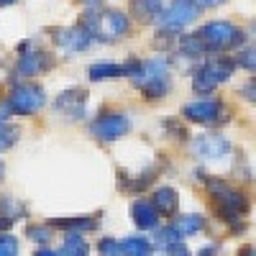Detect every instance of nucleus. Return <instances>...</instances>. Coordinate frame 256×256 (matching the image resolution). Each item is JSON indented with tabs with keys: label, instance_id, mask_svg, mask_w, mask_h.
Here are the masks:
<instances>
[{
	"label": "nucleus",
	"instance_id": "nucleus-23",
	"mask_svg": "<svg viewBox=\"0 0 256 256\" xmlns=\"http://www.w3.org/2000/svg\"><path fill=\"white\" fill-rule=\"evenodd\" d=\"M177 241H182V233L174 228V226H166V228H159L156 230V244L159 246H172V244H177Z\"/></svg>",
	"mask_w": 256,
	"mask_h": 256
},
{
	"label": "nucleus",
	"instance_id": "nucleus-18",
	"mask_svg": "<svg viewBox=\"0 0 256 256\" xmlns=\"http://www.w3.org/2000/svg\"><path fill=\"white\" fill-rule=\"evenodd\" d=\"M88 254H90L88 241H84L80 233H70L64 246H62V256H88Z\"/></svg>",
	"mask_w": 256,
	"mask_h": 256
},
{
	"label": "nucleus",
	"instance_id": "nucleus-20",
	"mask_svg": "<svg viewBox=\"0 0 256 256\" xmlns=\"http://www.w3.org/2000/svg\"><path fill=\"white\" fill-rule=\"evenodd\" d=\"M120 254H126V256H152V241H146V238H126L120 244Z\"/></svg>",
	"mask_w": 256,
	"mask_h": 256
},
{
	"label": "nucleus",
	"instance_id": "nucleus-39",
	"mask_svg": "<svg viewBox=\"0 0 256 256\" xmlns=\"http://www.w3.org/2000/svg\"><path fill=\"white\" fill-rule=\"evenodd\" d=\"M88 3H95V0H88Z\"/></svg>",
	"mask_w": 256,
	"mask_h": 256
},
{
	"label": "nucleus",
	"instance_id": "nucleus-2",
	"mask_svg": "<svg viewBox=\"0 0 256 256\" xmlns=\"http://www.w3.org/2000/svg\"><path fill=\"white\" fill-rule=\"evenodd\" d=\"M80 26L92 36V41L110 44V41H118L131 31V20L120 10H88L82 16Z\"/></svg>",
	"mask_w": 256,
	"mask_h": 256
},
{
	"label": "nucleus",
	"instance_id": "nucleus-3",
	"mask_svg": "<svg viewBox=\"0 0 256 256\" xmlns=\"http://www.w3.org/2000/svg\"><path fill=\"white\" fill-rule=\"evenodd\" d=\"M192 38L198 41V46L202 54H216V52H228L244 44V31L238 26L228 24V20H212L205 24L198 34H192Z\"/></svg>",
	"mask_w": 256,
	"mask_h": 256
},
{
	"label": "nucleus",
	"instance_id": "nucleus-29",
	"mask_svg": "<svg viewBox=\"0 0 256 256\" xmlns=\"http://www.w3.org/2000/svg\"><path fill=\"white\" fill-rule=\"evenodd\" d=\"M164 126H166V128H169V131H172V134H174V136H177L180 141H184V138H187V131H184V128H182V126H177L174 120H164Z\"/></svg>",
	"mask_w": 256,
	"mask_h": 256
},
{
	"label": "nucleus",
	"instance_id": "nucleus-31",
	"mask_svg": "<svg viewBox=\"0 0 256 256\" xmlns=\"http://www.w3.org/2000/svg\"><path fill=\"white\" fill-rule=\"evenodd\" d=\"M34 256H62V254H56V251H52V248H41V251H36Z\"/></svg>",
	"mask_w": 256,
	"mask_h": 256
},
{
	"label": "nucleus",
	"instance_id": "nucleus-14",
	"mask_svg": "<svg viewBox=\"0 0 256 256\" xmlns=\"http://www.w3.org/2000/svg\"><path fill=\"white\" fill-rule=\"evenodd\" d=\"M169 0H131V10L141 24H152L159 18V13L164 10V6Z\"/></svg>",
	"mask_w": 256,
	"mask_h": 256
},
{
	"label": "nucleus",
	"instance_id": "nucleus-5",
	"mask_svg": "<svg viewBox=\"0 0 256 256\" xmlns=\"http://www.w3.org/2000/svg\"><path fill=\"white\" fill-rule=\"evenodd\" d=\"M233 70H236V59L230 56H210L200 64V70L192 77V90L200 92V95H208L218 88L220 82H226Z\"/></svg>",
	"mask_w": 256,
	"mask_h": 256
},
{
	"label": "nucleus",
	"instance_id": "nucleus-36",
	"mask_svg": "<svg viewBox=\"0 0 256 256\" xmlns=\"http://www.w3.org/2000/svg\"><path fill=\"white\" fill-rule=\"evenodd\" d=\"M6 116H8V110H6V108H0V123L6 120Z\"/></svg>",
	"mask_w": 256,
	"mask_h": 256
},
{
	"label": "nucleus",
	"instance_id": "nucleus-26",
	"mask_svg": "<svg viewBox=\"0 0 256 256\" xmlns=\"http://www.w3.org/2000/svg\"><path fill=\"white\" fill-rule=\"evenodd\" d=\"M28 236H31L34 241H38V244H46V241L52 238V226H49V228H44V226H31V228H28Z\"/></svg>",
	"mask_w": 256,
	"mask_h": 256
},
{
	"label": "nucleus",
	"instance_id": "nucleus-16",
	"mask_svg": "<svg viewBox=\"0 0 256 256\" xmlns=\"http://www.w3.org/2000/svg\"><path fill=\"white\" fill-rule=\"evenodd\" d=\"M154 210L159 212V216L169 218V216H174L177 212V205H180V198H177V192L172 187H159L154 192Z\"/></svg>",
	"mask_w": 256,
	"mask_h": 256
},
{
	"label": "nucleus",
	"instance_id": "nucleus-33",
	"mask_svg": "<svg viewBox=\"0 0 256 256\" xmlns=\"http://www.w3.org/2000/svg\"><path fill=\"white\" fill-rule=\"evenodd\" d=\"M198 256H216V246H208V248H202Z\"/></svg>",
	"mask_w": 256,
	"mask_h": 256
},
{
	"label": "nucleus",
	"instance_id": "nucleus-19",
	"mask_svg": "<svg viewBox=\"0 0 256 256\" xmlns=\"http://www.w3.org/2000/svg\"><path fill=\"white\" fill-rule=\"evenodd\" d=\"M98 226V220L92 218H64V220H52V228H62V230H70V233H80V230H92Z\"/></svg>",
	"mask_w": 256,
	"mask_h": 256
},
{
	"label": "nucleus",
	"instance_id": "nucleus-1",
	"mask_svg": "<svg viewBox=\"0 0 256 256\" xmlns=\"http://www.w3.org/2000/svg\"><path fill=\"white\" fill-rule=\"evenodd\" d=\"M131 80L146 100H162L172 90V72H169V62L164 56L141 62L138 70L131 74Z\"/></svg>",
	"mask_w": 256,
	"mask_h": 256
},
{
	"label": "nucleus",
	"instance_id": "nucleus-15",
	"mask_svg": "<svg viewBox=\"0 0 256 256\" xmlns=\"http://www.w3.org/2000/svg\"><path fill=\"white\" fill-rule=\"evenodd\" d=\"M131 216H134V223L144 230H152L156 228V220H159V212L154 210L152 202H146V200H136L131 205Z\"/></svg>",
	"mask_w": 256,
	"mask_h": 256
},
{
	"label": "nucleus",
	"instance_id": "nucleus-35",
	"mask_svg": "<svg viewBox=\"0 0 256 256\" xmlns=\"http://www.w3.org/2000/svg\"><path fill=\"white\" fill-rule=\"evenodd\" d=\"M238 256H256V251H254V248H251V246H248V248H244V251H241V254H238Z\"/></svg>",
	"mask_w": 256,
	"mask_h": 256
},
{
	"label": "nucleus",
	"instance_id": "nucleus-37",
	"mask_svg": "<svg viewBox=\"0 0 256 256\" xmlns=\"http://www.w3.org/2000/svg\"><path fill=\"white\" fill-rule=\"evenodd\" d=\"M10 3H16V0H0V8H6V6H10Z\"/></svg>",
	"mask_w": 256,
	"mask_h": 256
},
{
	"label": "nucleus",
	"instance_id": "nucleus-7",
	"mask_svg": "<svg viewBox=\"0 0 256 256\" xmlns=\"http://www.w3.org/2000/svg\"><path fill=\"white\" fill-rule=\"evenodd\" d=\"M44 105H46V92L34 82H24L10 90V95L6 100V110L16 113V116H34Z\"/></svg>",
	"mask_w": 256,
	"mask_h": 256
},
{
	"label": "nucleus",
	"instance_id": "nucleus-25",
	"mask_svg": "<svg viewBox=\"0 0 256 256\" xmlns=\"http://www.w3.org/2000/svg\"><path fill=\"white\" fill-rule=\"evenodd\" d=\"M18 254V241L13 236H0V256H16Z\"/></svg>",
	"mask_w": 256,
	"mask_h": 256
},
{
	"label": "nucleus",
	"instance_id": "nucleus-4",
	"mask_svg": "<svg viewBox=\"0 0 256 256\" xmlns=\"http://www.w3.org/2000/svg\"><path fill=\"white\" fill-rule=\"evenodd\" d=\"M205 187H208V192H210V198L216 200V205H218V216H220L226 223L241 220V212H246L248 202H246V198L241 195L236 187H230V184L223 182L220 177H208V180H205Z\"/></svg>",
	"mask_w": 256,
	"mask_h": 256
},
{
	"label": "nucleus",
	"instance_id": "nucleus-28",
	"mask_svg": "<svg viewBox=\"0 0 256 256\" xmlns=\"http://www.w3.org/2000/svg\"><path fill=\"white\" fill-rule=\"evenodd\" d=\"M241 95H244L248 102H254V105H256V77H251V80L244 84V88H241Z\"/></svg>",
	"mask_w": 256,
	"mask_h": 256
},
{
	"label": "nucleus",
	"instance_id": "nucleus-22",
	"mask_svg": "<svg viewBox=\"0 0 256 256\" xmlns=\"http://www.w3.org/2000/svg\"><path fill=\"white\" fill-rule=\"evenodd\" d=\"M16 141H18V128L10 126L8 120H3V123H0V154L8 152Z\"/></svg>",
	"mask_w": 256,
	"mask_h": 256
},
{
	"label": "nucleus",
	"instance_id": "nucleus-34",
	"mask_svg": "<svg viewBox=\"0 0 256 256\" xmlns=\"http://www.w3.org/2000/svg\"><path fill=\"white\" fill-rule=\"evenodd\" d=\"M8 228H10V220H8V218H0V233L8 230Z\"/></svg>",
	"mask_w": 256,
	"mask_h": 256
},
{
	"label": "nucleus",
	"instance_id": "nucleus-6",
	"mask_svg": "<svg viewBox=\"0 0 256 256\" xmlns=\"http://www.w3.org/2000/svg\"><path fill=\"white\" fill-rule=\"evenodd\" d=\"M200 10H202V8L198 6V0H169L154 24H156L162 31H166V34H180V31L187 28L190 24H195L198 16H200Z\"/></svg>",
	"mask_w": 256,
	"mask_h": 256
},
{
	"label": "nucleus",
	"instance_id": "nucleus-8",
	"mask_svg": "<svg viewBox=\"0 0 256 256\" xmlns=\"http://www.w3.org/2000/svg\"><path fill=\"white\" fill-rule=\"evenodd\" d=\"M192 152L198 159L208 162V164H228L233 156V146L228 138L216 136V134H202L192 144Z\"/></svg>",
	"mask_w": 256,
	"mask_h": 256
},
{
	"label": "nucleus",
	"instance_id": "nucleus-21",
	"mask_svg": "<svg viewBox=\"0 0 256 256\" xmlns=\"http://www.w3.org/2000/svg\"><path fill=\"white\" fill-rule=\"evenodd\" d=\"M202 226H205V220H202L200 216H182V218H177V223H174V228L182 233V236H190V233H198Z\"/></svg>",
	"mask_w": 256,
	"mask_h": 256
},
{
	"label": "nucleus",
	"instance_id": "nucleus-30",
	"mask_svg": "<svg viewBox=\"0 0 256 256\" xmlns=\"http://www.w3.org/2000/svg\"><path fill=\"white\" fill-rule=\"evenodd\" d=\"M166 251H169V256H190V251H187V246H184L182 241H177V244H172V246H166Z\"/></svg>",
	"mask_w": 256,
	"mask_h": 256
},
{
	"label": "nucleus",
	"instance_id": "nucleus-32",
	"mask_svg": "<svg viewBox=\"0 0 256 256\" xmlns=\"http://www.w3.org/2000/svg\"><path fill=\"white\" fill-rule=\"evenodd\" d=\"M220 0H198V6L200 8H210V6H218Z\"/></svg>",
	"mask_w": 256,
	"mask_h": 256
},
{
	"label": "nucleus",
	"instance_id": "nucleus-38",
	"mask_svg": "<svg viewBox=\"0 0 256 256\" xmlns=\"http://www.w3.org/2000/svg\"><path fill=\"white\" fill-rule=\"evenodd\" d=\"M0 174H3V164H0Z\"/></svg>",
	"mask_w": 256,
	"mask_h": 256
},
{
	"label": "nucleus",
	"instance_id": "nucleus-17",
	"mask_svg": "<svg viewBox=\"0 0 256 256\" xmlns=\"http://www.w3.org/2000/svg\"><path fill=\"white\" fill-rule=\"evenodd\" d=\"M123 64H116V62H98L90 67V80L92 82H105V80H118L123 77Z\"/></svg>",
	"mask_w": 256,
	"mask_h": 256
},
{
	"label": "nucleus",
	"instance_id": "nucleus-13",
	"mask_svg": "<svg viewBox=\"0 0 256 256\" xmlns=\"http://www.w3.org/2000/svg\"><path fill=\"white\" fill-rule=\"evenodd\" d=\"M54 44L64 52H84V49H90L92 44V36L84 31L82 26H67V28H56L54 31Z\"/></svg>",
	"mask_w": 256,
	"mask_h": 256
},
{
	"label": "nucleus",
	"instance_id": "nucleus-12",
	"mask_svg": "<svg viewBox=\"0 0 256 256\" xmlns=\"http://www.w3.org/2000/svg\"><path fill=\"white\" fill-rule=\"evenodd\" d=\"M226 116V105L220 100H198V102H190L184 108V118L192 123H205V126H216Z\"/></svg>",
	"mask_w": 256,
	"mask_h": 256
},
{
	"label": "nucleus",
	"instance_id": "nucleus-24",
	"mask_svg": "<svg viewBox=\"0 0 256 256\" xmlns=\"http://www.w3.org/2000/svg\"><path fill=\"white\" fill-rule=\"evenodd\" d=\"M98 251H100V256H118L120 254V244L113 241V238H102L98 244Z\"/></svg>",
	"mask_w": 256,
	"mask_h": 256
},
{
	"label": "nucleus",
	"instance_id": "nucleus-27",
	"mask_svg": "<svg viewBox=\"0 0 256 256\" xmlns=\"http://www.w3.org/2000/svg\"><path fill=\"white\" fill-rule=\"evenodd\" d=\"M236 64H241L244 70H256V49H246L238 54Z\"/></svg>",
	"mask_w": 256,
	"mask_h": 256
},
{
	"label": "nucleus",
	"instance_id": "nucleus-10",
	"mask_svg": "<svg viewBox=\"0 0 256 256\" xmlns=\"http://www.w3.org/2000/svg\"><path fill=\"white\" fill-rule=\"evenodd\" d=\"M54 110L59 116H64L67 120H80L88 113V90L82 88H70L56 95L54 100Z\"/></svg>",
	"mask_w": 256,
	"mask_h": 256
},
{
	"label": "nucleus",
	"instance_id": "nucleus-11",
	"mask_svg": "<svg viewBox=\"0 0 256 256\" xmlns=\"http://www.w3.org/2000/svg\"><path fill=\"white\" fill-rule=\"evenodd\" d=\"M128 131H131V120L123 113H105V116H100L98 120L90 123V134L98 136L100 141H118Z\"/></svg>",
	"mask_w": 256,
	"mask_h": 256
},
{
	"label": "nucleus",
	"instance_id": "nucleus-9",
	"mask_svg": "<svg viewBox=\"0 0 256 256\" xmlns=\"http://www.w3.org/2000/svg\"><path fill=\"white\" fill-rule=\"evenodd\" d=\"M18 52H20V56L16 62V74H20V77H36L54 67V56L44 49H34L31 41H24L18 46Z\"/></svg>",
	"mask_w": 256,
	"mask_h": 256
}]
</instances>
